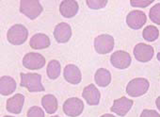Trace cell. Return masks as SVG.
Here are the masks:
<instances>
[{
  "label": "cell",
  "mask_w": 160,
  "mask_h": 117,
  "mask_svg": "<svg viewBox=\"0 0 160 117\" xmlns=\"http://www.w3.org/2000/svg\"><path fill=\"white\" fill-rule=\"evenodd\" d=\"M21 87H25L30 93L44 92L45 89L42 84V76L36 73H21Z\"/></svg>",
  "instance_id": "1"
},
{
  "label": "cell",
  "mask_w": 160,
  "mask_h": 117,
  "mask_svg": "<svg viewBox=\"0 0 160 117\" xmlns=\"http://www.w3.org/2000/svg\"><path fill=\"white\" fill-rule=\"evenodd\" d=\"M28 37V29L21 25L17 24L12 26L7 33L8 42L13 45H23Z\"/></svg>",
  "instance_id": "2"
},
{
  "label": "cell",
  "mask_w": 160,
  "mask_h": 117,
  "mask_svg": "<svg viewBox=\"0 0 160 117\" xmlns=\"http://www.w3.org/2000/svg\"><path fill=\"white\" fill-rule=\"evenodd\" d=\"M150 87V82L148 79L143 77H137L127 84L126 86V93L132 97H138L147 93Z\"/></svg>",
  "instance_id": "3"
},
{
  "label": "cell",
  "mask_w": 160,
  "mask_h": 117,
  "mask_svg": "<svg viewBox=\"0 0 160 117\" xmlns=\"http://www.w3.org/2000/svg\"><path fill=\"white\" fill-rule=\"evenodd\" d=\"M20 12L28 18L34 20L42 13V6L38 0H22L20 2Z\"/></svg>",
  "instance_id": "4"
},
{
  "label": "cell",
  "mask_w": 160,
  "mask_h": 117,
  "mask_svg": "<svg viewBox=\"0 0 160 117\" xmlns=\"http://www.w3.org/2000/svg\"><path fill=\"white\" fill-rule=\"evenodd\" d=\"M114 38L108 34H101L94 39L95 51L101 55L110 53L114 48Z\"/></svg>",
  "instance_id": "5"
},
{
  "label": "cell",
  "mask_w": 160,
  "mask_h": 117,
  "mask_svg": "<svg viewBox=\"0 0 160 117\" xmlns=\"http://www.w3.org/2000/svg\"><path fill=\"white\" fill-rule=\"evenodd\" d=\"M84 110V103L77 97L68 98L63 104V112L70 117H77Z\"/></svg>",
  "instance_id": "6"
},
{
  "label": "cell",
  "mask_w": 160,
  "mask_h": 117,
  "mask_svg": "<svg viewBox=\"0 0 160 117\" xmlns=\"http://www.w3.org/2000/svg\"><path fill=\"white\" fill-rule=\"evenodd\" d=\"M23 65L29 70H38L45 65V59L40 53H28L23 58Z\"/></svg>",
  "instance_id": "7"
},
{
  "label": "cell",
  "mask_w": 160,
  "mask_h": 117,
  "mask_svg": "<svg viewBox=\"0 0 160 117\" xmlns=\"http://www.w3.org/2000/svg\"><path fill=\"white\" fill-rule=\"evenodd\" d=\"M110 62L115 68L122 70V69H126L130 66V64L132 62V59L128 52L122 51V50H118L111 55Z\"/></svg>",
  "instance_id": "8"
},
{
  "label": "cell",
  "mask_w": 160,
  "mask_h": 117,
  "mask_svg": "<svg viewBox=\"0 0 160 117\" xmlns=\"http://www.w3.org/2000/svg\"><path fill=\"white\" fill-rule=\"evenodd\" d=\"M154 49L152 45L140 43L134 48V56L137 61L140 62H148L153 57Z\"/></svg>",
  "instance_id": "9"
},
{
  "label": "cell",
  "mask_w": 160,
  "mask_h": 117,
  "mask_svg": "<svg viewBox=\"0 0 160 117\" xmlns=\"http://www.w3.org/2000/svg\"><path fill=\"white\" fill-rule=\"evenodd\" d=\"M147 21L146 14L141 11H132L126 16V24L132 29H141Z\"/></svg>",
  "instance_id": "10"
},
{
  "label": "cell",
  "mask_w": 160,
  "mask_h": 117,
  "mask_svg": "<svg viewBox=\"0 0 160 117\" xmlns=\"http://www.w3.org/2000/svg\"><path fill=\"white\" fill-rule=\"evenodd\" d=\"M134 104V101L132 99H129L125 96H122L121 98H118L114 100L113 105L111 107V111L115 112L119 116H125L128 111L132 109Z\"/></svg>",
  "instance_id": "11"
},
{
  "label": "cell",
  "mask_w": 160,
  "mask_h": 117,
  "mask_svg": "<svg viewBox=\"0 0 160 117\" xmlns=\"http://www.w3.org/2000/svg\"><path fill=\"white\" fill-rule=\"evenodd\" d=\"M63 77L67 82L72 85H77L81 82L82 74L80 69L74 64H67L63 70Z\"/></svg>",
  "instance_id": "12"
},
{
  "label": "cell",
  "mask_w": 160,
  "mask_h": 117,
  "mask_svg": "<svg viewBox=\"0 0 160 117\" xmlns=\"http://www.w3.org/2000/svg\"><path fill=\"white\" fill-rule=\"evenodd\" d=\"M53 34L58 43L65 44L69 42L72 37V29L69 24L62 22L55 27Z\"/></svg>",
  "instance_id": "13"
},
{
  "label": "cell",
  "mask_w": 160,
  "mask_h": 117,
  "mask_svg": "<svg viewBox=\"0 0 160 117\" xmlns=\"http://www.w3.org/2000/svg\"><path fill=\"white\" fill-rule=\"evenodd\" d=\"M82 97L86 100L87 104L91 106H96L100 102L101 93L94 84H90L84 88L82 93Z\"/></svg>",
  "instance_id": "14"
},
{
  "label": "cell",
  "mask_w": 160,
  "mask_h": 117,
  "mask_svg": "<svg viewBox=\"0 0 160 117\" xmlns=\"http://www.w3.org/2000/svg\"><path fill=\"white\" fill-rule=\"evenodd\" d=\"M78 11L79 6L75 0H64L59 5V13L65 18L74 17Z\"/></svg>",
  "instance_id": "15"
},
{
  "label": "cell",
  "mask_w": 160,
  "mask_h": 117,
  "mask_svg": "<svg viewBox=\"0 0 160 117\" xmlns=\"http://www.w3.org/2000/svg\"><path fill=\"white\" fill-rule=\"evenodd\" d=\"M25 103V96L22 93H17L7 100L6 109L9 112L19 114L21 113Z\"/></svg>",
  "instance_id": "16"
},
{
  "label": "cell",
  "mask_w": 160,
  "mask_h": 117,
  "mask_svg": "<svg viewBox=\"0 0 160 117\" xmlns=\"http://www.w3.org/2000/svg\"><path fill=\"white\" fill-rule=\"evenodd\" d=\"M51 45L50 39L47 35L43 33H37L33 35L29 41V45L33 49H44L49 47Z\"/></svg>",
  "instance_id": "17"
},
{
  "label": "cell",
  "mask_w": 160,
  "mask_h": 117,
  "mask_svg": "<svg viewBox=\"0 0 160 117\" xmlns=\"http://www.w3.org/2000/svg\"><path fill=\"white\" fill-rule=\"evenodd\" d=\"M16 90V81L9 76H4L0 78V93L1 95H10Z\"/></svg>",
  "instance_id": "18"
},
{
  "label": "cell",
  "mask_w": 160,
  "mask_h": 117,
  "mask_svg": "<svg viewBox=\"0 0 160 117\" xmlns=\"http://www.w3.org/2000/svg\"><path fill=\"white\" fill-rule=\"evenodd\" d=\"M42 105L45 111L49 114H53L58 110V99L53 94H45L42 98Z\"/></svg>",
  "instance_id": "19"
},
{
  "label": "cell",
  "mask_w": 160,
  "mask_h": 117,
  "mask_svg": "<svg viewBox=\"0 0 160 117\" xmlns=\"http://www.w3.org/2000/svg\"><path fill=\"white\" fill-rule=\"evenodd\" d=\"M94 80L100 87H107L111 82V74L108 69L100 68L94 75Z\"/></svg>",
  "instance_id": "20"
},
{
  "label": "cell",
  "mask_w": 160,
  "mask_h": 117,
  "mask_svg": "<svg viewBox=\"0 0 160 117\" xmlns=\"http://www.w3.org/2000/svg\"><path fill=\"white\" fill-rule=\"evenodd\" d=\"M61 73V65L58 61L52 60L48 62L47 68H46V74L47 77L50 79H57Z\"/></svg>",
  "instance_id": "21"
},
{
  "label": "cell",
  "mask_w": 160,
  "mask_h": 117,
  "mask_svg": "<svg viewBox=\"0 0 160 117\" xmlns=\"http://www.w3.org/2000/svg\"><path fill=\"white\" fill-rule=\"evenodd\" d=\"M142 37L147 42H154L159 37V30L154 26H147L143 29Z\"/></svg>",
  "instance_id": "22"
},
{
  "label": "cell",
  "mask_w": 160,
  "mask_h": 117,
  "mask_svg": "<svg viewBox=\"0 0 160 117\" xmlns=\"http://www.w3.org/2000/svg\"><path fill=\"white\" fill-rule=\"evenodd\" d=\"M149 17L152 23L160 25V3L155 4L152 8H151Z\"/></svg>",
  "instance_id": "23"
},
{
  "label": "cell",
  "mask_w": 160,
  "mask_h": 117,
  "mask_svg": "<svg viewBox=\"0 0 160 117\" xmlns=\"http://www.w3.org/2000/svg\"><path fill=\"white\" fill-rule=\"evenodd\" d=\"M86 3L92 10H100L108 5L107 0H87Z\"/></svg>",
  "instance_id": "24"
},
{
  "label": "cell",
  "mask_w": 160,
  "mask_h": 117,
  "mask_svg": "<svg viewBox=\"0 0 160 117\" xmlns=\"http://www.w3.org/2000/svg\"><path fill=\"white\" fill-rule=\"evenodd\" d=\"M28 117H44V112L42 108L34 106L28 110Z\"/></svg>",
  "instance_id": "25"
},
{
  "label": "cell",
  "mask_w": 160,
  "mask_h": 117,
  "mask_svg": "<svg viewBox=\"0 0 160 117\" xmlns=\"http://www.w3.org/2000/svg\"><path fill=\"white\" fill-rule=\"evenodd\" d=\"M153 2V0H150V1H146V0H131L130 4L132 7L135 8H146L149 5H151Z\"/></svg>",
  "instance_id": "26"
},
{
  "label": "cell",
  "mask_w": 160,
  "mask_h": 117,
  "mask_svg": "<svg viewBox=\"0 0 160 117\" xmlns=\"http://www.w3.org/2000/svg\"><path fill=\"white\" fill-rule=\"evenodd\" d=\"M140 117H160V114L153 109H144L141 112Z\"/></svg>",
  "instance_id": "27"
},
{
  "label": "cell",
  "mask_w": 160,
  "mask_h": 117,
  "mask_svg": "<svg viewBox=\"0 0 160 117\" xmlns=\"http://www.w3.org/2000/svg\"><path fill=\"white\" fill-rule=\"evenodd\" d=\"M155 104H156L157 109L160 110V96H158V97L156 98V100H155Z\"/></svg>",
  "instance_id": "28"
},
{
  "label": "cell",
  "mask_w": 160,
  "mask_h": 117,
  "mask_svg": "<svg viewBox=\"0 0 160 117\" xmlns=\"http://www.w3.org/2000/svg\"><path fill=\"white\" fill-rule=\"evenodd\" d=\"M100 117H115L114 115H112V114H104V115H102V116H100Z\"/></svg>",
  "instance_id": "29"
},
{
  "label": "cell",
  "mask_w": 160,
  "mask_h": 117,
  "mask_svg": "<svg viewBox=\"0 0 160 117\" xmlns=\"http://www.w3.org/2000/svg\"><path fill=\"white\" fill-rule=\"evenodd\" d=\"M156 57H157V60L160 61V52H159V53H157V56H156Z\"/></svg>",
  "instance_id": "30"
},
{
  "label": "cell",
  "mask_w": 160,
  "mask_h": 117,
  "mask_svg": "<svg viewBox=\"0 0 160 117\" xmlns=\"http://www.w3.org/2000/svg\"><path fill=\"white\" fill-rule=\"evenodd\" d=\"M52 117H60V116H58V115H55V116H52Z\"/></svg>",
  "instance_id": "31"
},
{
  "label": "cell",
  "mask_w": 160,
  "mask_h": 117,
  "mask_svg": "<svg viewBox=\"0 0 160 117\" xmlns=\"http://www.w3.org/2000/svg\"><path fill=\"white\" fill-rule=\"evenodd\" d=\"M4 117H13V116H9V115H7V116H4Z\"/></svg>",
  "instance_id": "32"
}]
</instances>
